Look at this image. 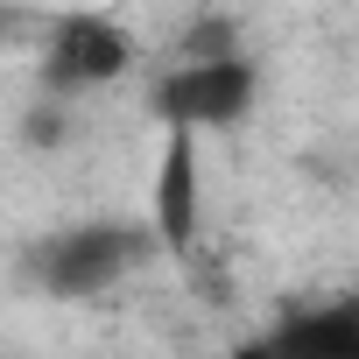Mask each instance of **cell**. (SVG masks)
Instances as JSON below:
<instances>
[{
    "label": "cell",
    "mask_w": 359,
    "mask_h": 359,
    "mask_svg": "<svg viewBox=\"0 0 359 359\" xmlns=\"http://www.w3.org/2000/svg\"><path fill=\"white\" fill-rule=\"evenodd\" d=\"M134 64V36L113 15H71L50 36V85L57 92H99L113 78H127Z\"/></svg>",
    "instance_id": "7a4b0ae2"
},
{
    "label": "cell",
    "mask_w": 359,
    "mask_h": 359,
    "mask_svg": "<svg viewBox=\"0 0 359 359\" xmlns=\"http://www.w3.org/2000/svg\"><path fill=\"white\" fill-rule=\"evenodd\" d=\"M233 359H282V352H275V338H247V345H233Z\"/></svg>",
    "instance_id": "277c9868"
},
{
    "label": "cell",
    "mask_w": 359,
    "mask_h": 359,
    "mask_svg": "<svg viewBox=\"0 0 359 359\" xmlns=\"http://www.w3.org/2000/svg\"><path fill=\"white\" fill-rule=\"evenodd\" d=\"M198 226H205V155H198V127H169L162 155H155V176H148V233L162 254L184 261L198 247Z\"/></svg>",
    "instance_id": "6da1fadb"
},
{
    "label": "cell",
    "mask_w": 359,
    "mask_h": 359,
    "mask_svg": "<svg viewBox=\"0 0 359 359\" xmlns=\"http://www.w3.org/2000/svg\"><path fill=\"white\" fill-rule=\"evenodd\" d=\"M247 99H254V71L233 57H212V64H191L184 78H169L162 113L169 127H226L247 113Z\"/></svg>",
    "instance_id": "3957f363"
}]
</instances>
